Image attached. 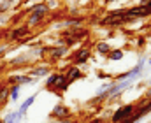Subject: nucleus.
I'll list each match as a JSON object with an SVG mask.
<instances>
[{"label":"nucleus","mask_w":151,"mask_h":123,"mask_svg":"<svg viewBox=\"0 0 151 123\" xmlns=\"http://www.w3.org/2000/svg\"><path fill=\"white\" fill-rule=\"evenodd\" d=\"M25 2H30V0H23V4H25Z\"/></svg>","instance_id":"30"},{"label":"nucleus","mask_w":151,"mask_h":123,"mask_svg":"<svg viewBox=\"0 0 151 123\" xmlns=\"http://www.w3.org/2000/svg\"><path fill=\"white\" fill-rule=\"evenodd\" d=\"M150 34H151V27H150Z\"/></svg>","instance_id":"32"},{"label":"nucleus","mask_w":151,"mask_h":123,"mask_svg":"<svg viewBox=\"0 0 151 123\" xmlns=\"http://www.w3.org/2000/svg\"><path fill=\"white\" fill-rule=\"evenodd\" d=\"M111 49H113V47H111V44L107 41H97L95 42V51H97L100 56H107Z\"/></svg>","instance_id":"14"},{"label":"nucleus","mask_w":151,"mask_h":123,"mask_svg":"<svg viewBox=\"0 0 151 123\" xmlns=\"http://www.w3.org/2000/svg\"><path fill=\"white\" fill-rule=\"evenodd\" d=\"M69 86H70V83H69V79L65 78V74L63 72H58V78H56V83H55V93L56 95H63L67 90H69Z\"/></svg>","instance_id":"12"},{"label":"nucleus","mask_w":151,"mask_h":123,"mask_svg":"<svg viewBox=\"0 0 151 123\" xmlns=\"http://www.w3.org/2000/svg\"><path fill=\"white\" fill-rule=\"evenodd\" d=\"M12 7H14V0H0V12L2 14H5Z\"/></svg>","instance_id":"21"},{"label":"nucleus","mask_w":151,"mask_h":123,"mask_svg":"<svg viewBox=\"0 0 151 123\" xmlns=\"http://www.w3.org/2000/svg\"><path fill=\"white\" fill-rule=\"evenodd\" d=\"M32 63V60H30V56L25 53V55H18L14 60H11L9 62V65H12V67H28Z\"/></svg>","instance_id":"13"},{"label":"nucleus","mask_w":151,"mask_h":123,"mask_svg":"<svg viewBox=\"0 0 151 123\" xmlns=\"http://www.w3.org/2000/svg\"><path fill=\"white\" fill-rule=\"evenodd\" d=\"M134 113H135V104H123V106H119V107L113 113L109 123H121L123 120L130 118Z\"/></svg>","instance_id":"5"},{"label":"nucleus","mask_w":151,"mask_h":123,"mask_svg":"<svg viewBox=\"0 0 151 123\" xmlns=\"http://www.w3.org/2000/svg\"><path fill=\"white\" fill-rule=\"evenodd\" d=\"M144 65H146V58H139V62H137V65H135V67H132L130 70H127V72H123V74L114 76L113 81L118 83V81H134V79H137V78L141 76V72H142Z\"/></svg>","instance_id":"4"},{"label":"nucleus","mask_w":151,"mask_h":123,"mask_svg":"<svg viewBox=\"0 0 151 123\" xmlns=\"http://www.w3.org/2000/svg\"><path fill=\"white\" fill-rule=\"evenodd\" d=\"M58 72H60V70H58ZM58 72H55V70H53V72L46 78L44 88H46L47 91H53V90H55V83H56V78H58Z\"/></svg>","instance_id":"20"},{"label":"nucleus","mask_w":151,"mask_h":123,"mask_svg":"<svg viewBox=\"0 0 151 123\" xmlns=\"http://www.w3.org/2000/svg\"><path fill=\"white\" fill-rule=\"evenodd\" d=\"M7 51H9V46H7V44H2V46H0V60L7 55Z\"/></svg>","instance_id":"23"},{"label":"nucleus","mask_w":151,"mask_h":123,"mask_svg":"<svg viewBox=\"0 0 151 123\" xmlns=\"http://www.w3.org/2000/svg\"><path fill=\"white\" fill-rule=\"evenodd\" d=\"M35 99H37V93H34V95H30V97H28V99H27V100H25V102H23V104L19 106V109H18V111L21 113V116H23V118L27 116V113H28V109H30V107L34 106V102H35Z\"/></svg>","instance_id":"15"},{"label":"nucleus","mask_w":151,"mask_h":123,"mask_svg":"<svg viewBox=\"0 0 151 123\" xmlns=\"http://www.w3.org/2000/svg\"><path fill=\"white\" fill-rule=\"evenodd\" d=\"M49 12H51V9L47 7L46 0L28 5V7L25 9V14H27V18H25V19H27V21H25V25H28L30 28H34V27H39V25L46 23V21H47Z\"/></svg>","instance_id":"1"},{"label":"nucleus","mask_w":151,"mask_h":123,"mask_svg":"<svg viewBox=\"0 0 151 123\" xmlns=\"http://www.w3.org/2000/svg\"><path fill=\"white\" fill-rule=\"evenodd\" d=\"M63 74H65V78L69 79V83H76V81H79V79L84 78V72H83L79 67H76V65H67L65 70H63Z\"/></svg>","instance_id":"11"},{"label":"nucleus","mask_w":151,"mask_h":123,"mask_svg":"<svg viewBox=\"0 0 151 123\" xmlns=\"http://www.w3.org/2000/svg\"><path fill=\"white\" fill-rule=\"evenodd\" d=\"M32 35V30H30V27L28 25H16V27H12V28H9L7 32H5V37H7V41L9 42H27L28 41V37Z\"/></svg>","instance_id":"2"},{"label":"nucleus","mask_w":151,"mask_h":123,"mask_svg":"<svg viewBox=\"0 0 151 123\" xmlns=\"http://www.w3.org/2000/svg\"><path fill=\"white\" fill-rule=\"evenodd\" d=\"M148 18H151V4L144 7V19H148Z\"/></svg>","instance_id":"25"},{"label":"nucleus","mask_w":151,"mask_h":123,"mask_svg":"<svg viewBox=\"0 0 151 123\" xmlns=\"http://www.w3.org/2000/svg\"><path fill=\"white\" fill-rule=\"evenodd\" d=\"M123 56H125V51H123L121 47H114V49L109 51V55H107L106 58H107L109 62H119Z\"/></svg>","instance_id":"18"},{"label":"nucleus","mask_w":151,"mask_h":123,"mask_svg":"<svg viewBox=\"0 0 151 123\" xmlns=\"http://www.w3.org/2000/svg\"><path fill=\"white\" fill-rule=\"evenodd\" d=\"M0 123H4V120H0Z\"/></svg>","instance_id":"31"},{"label":"nucleus","mask_w":151,"mask_h":123,"mask_svg":"<svg viewBox=\"0 0 151 123\" xmlns=\"http://www.w3.org/2000/svg\"><path fill=\"white\" fill-rule=\"evenodd\" d=\"M21 122H23V116H21L19 111H12V113L5 114V118H4V123H21Z\"/></svg>","instance_id":"19"},{"label":"nucleus","mask_w":151,"mask_h":123,"mask_svg":"<svg viewBox=\"0 0 151 123\" xmlns=\"http://www.w3.org/2000/svg\"><path fill=\"white\" fill-rule=\"evenodd\" d=\"M9 84H0V109H4L9 104Z\"/></svg>","instance_id":"16"},{"label":"nucleus","mask_w":151,"mask_h":123,"mask_svg":"<svg viewBox=\"0 0 151 123\" xmlns=\"http://www.w3.org/2000/svg\"><path fill=\"white\" fill-rule=\"evenodd\" d=\"M84 23V16H76V14H65V18L62 19V23H56L55 25V30L58 28H77V27H83Z\"/></svg>","instance_id":"7"},{"label":"nucleus","mask_w":151,"mask_h":123,"mask_svg":"<svg viewBox=\"0 0 151 123\" xmlns=\"http://www.w3.org/2000/svg\"><path fill=\"white\" fill-rule=\"evenodd\" d=\"M49 118H53V120H70L72 118V111L65 106V104H56L53 109H51V113H49Z\"/></svg>","instance_id":"9"},{"label":"nucleus","mask_w":151,"mask_h":123,"mask_svg":"<svg viewBox=\"0 0 151 123\" xmlns=\"http://www.w3.org/2000/svg\"><path fill=\"white\" fill-rule=\"evenodd\" d=\"M69 60H70V65H76V67L86 65V63L91 60V44H90V46H81V47H77L76 51H72V53L69 55Z\"/></svg>","instance_id":"3"},{"label":"nucleus","mask_w":151,"mask_h":123,"mask_svg":"<svg viewBox=\"0 0 151 123\" xmlns=\"http://www.w3.org/2000/svg\"><path fill=\"white\" fill-rule=\"evenodd\" d=\"M113 2H116V0H104V4H106V5H111Z\"/></svg>","instance_id":"29"},{"label":"nucleus","mask_w":151,"mask_h":123,"mask_svg":"<svg viewBox=\"0 0 151 123\" xmlns=\"http://www.w3.org/2000/svg\"><path fill=\"white\" fill-rule=\"evenodd\" d=\"M70 51V47H67V46H49V53L46 55V63H49V65H53V63H56V62H60L67 53Z\"/></svg>","instance_id":"6"},{"label":"nucleus","mask_w":151,"mask_h":123,"mask_svg":"<svg viewBox=\"0 0 151 123\" xmlns=\"http://www.w3.org/2000/svg\"><path fill=\"white\" fill-rule=\"evenodd\" d=\"M97 78H99V79H111V81H113V76L107 74V72H104V70H99V72H97Z\"/></svg>","instance_id":"22"},{"label":"nucleus","mask_w":151,"mask_h":123,"mask_svg":"<svg viewBox=\"0 0 151 123\" xmlns=\"http://www.w3.org/2000/svg\"><path fill=\"white\" fill-rule=\"evenodd\" d=\"M37 81L35 78L28 76V74H12L7 78V84H19V86H25V84H34Z\"/></svg>","instance_id":"10"},{"label":"nucleus","mask_w":151,"mask_h":123,"mask_svg":"<svg viewBox=\"0 0 151 123\" xmlns=\"http://www.w3.org/2000/svg\"><path fill=\"white\" fill-rule=\"evenodd\" d=\"M21 88H23V86H19V84H9V100H11V102L19 100Z\"/></svg>","instance_id":"17"},{"label":"nucleus","mask_w":151,"mask_h":123,"mask_svg":"<svg viewBox=\"0 0 151 123\" xmlns=\"http://www.w3.org/2000/svg\"><path fill=\"white\" fill-rule=\"evenodd\" d=\"M150 84H151V79H150Z\"/></svg>","instance_id":"33"},{"label":"nucleus","mask_w":151,"mask_h":123,"mask_svg":"<svg viewBox=\"0 0 151 123\" xmlns=\"http://www.w3.org/2000/svg\"><path fill=\"white\" fill-rule=\"evenodd\" d=\"M135 42H137V46H139V47H142V49L146 47V37H141V35H139Z\"/></svg>","instance_id":"24"},{"label":"nucleus","mask_w":151,"mask_h":123,"mask_svg":"<svg viewBox=\"0 0 151 123\" xmlns=\"http://www.w3.org/2000/svg\"><path fill=\"white\" fill-rule=\"evenodd\" d=\"M144 99H148V100H151V86L146 90V93H144Z\"/></svg>","instance_id":"26"},{"label":"nucleus","mask_w":151,"mask_h":123,"mask_svg":"<svg viewBox=\"0 0 151 123\" xmlns=\"http://www.w3.org/2000/svg\"><path fill=\"white\" fill-rule=\"evenodd\" d=\"M4 69H5V63H4V62L0 60V74H2V70H4Z\"/></svg>","instance_id":"27"},{"label":"nucleus","mask_w":151,"mask_h":123,"mask_svg":"<svg viewBox=\"0 0 151 123\" xmlns=\"http://www.w3.org/2000/svg\"><path fill=\"white\" fill-rule=\"evenodd\" d=\"M51 72H53V67L49 63H46V62H40L35 67H28L27 74L32 76V78H35V79H39V78H47Z\"/></svg>","instance_id":"8"},{"label":"nucleus","mask_w":151,"mask_h":123,"mask_svg":"<svg viewBox=\"0 0 151 123\" xmlns=\"http://www.w3.org/2000/svg\"><path fill=\"white\" fill-rule=\"evenodd\" d=\"M5 32H7V30H5ZM5 32H4V30H0V42H2L4 37H5Z\"/></svg>","instance_id":"28"}]
</instances>
